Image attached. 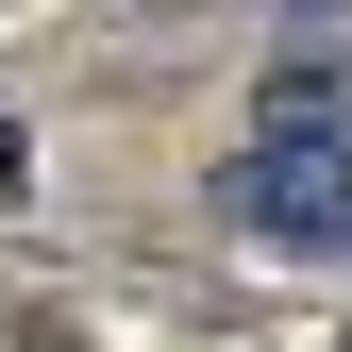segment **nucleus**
<instances>
[{
  "label": "nucleus",
  "instance_id": "nucleus-1",
  "mask_svg": "<svg viewBox=\"0 0 352 352\" xmlns=\"http://www.w3.org/2000/svg\"><path fill=\"white\" fill-rule=\"evenodd\" d=\"M218 218H252V235H352V135H269L218 168Z\"/></svg>",
  "mask_w": 352,
  "mask_h": 352
},
{
  "label": "nucleus",
  "instance_id": "nucleus-2",
  "mask_svg": "<svg viewBox=\"0 0 352 352\" xmlns=\"http://www.w3.org/2000/svg\"><path fill=\"white\" fill-rule=\"evenodd\" d=\"M352 118V67H269V135H336Z\"/></svg>",
  "mask_w": 352,
  "mask_h": 352
}]
</instances>
